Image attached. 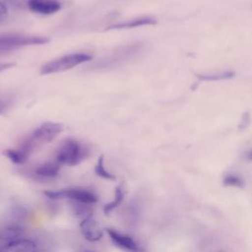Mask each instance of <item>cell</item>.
<instances>
[{
  "mask_svg": "<svg viewBox=\"0 0 252 252\" xmlns=\"http://www.w3.org/2000/svg\"><path fill=\"white\" fill-rule=\"evenodd\" d=\"M92 60V55L88 53H71L62 57L56 58L48 63L44 64L40 69L41 75H48L54 73H60L74 68L77 65Z\"/></svg>",
  "mask_w": 252,
  "mask_h": 252,
  "instance_id": "obj_1",
  "label": "cell"
},
{
  "mask_svg": "<svg viewBox=\"0 0 252 252\" xmlns=\"http://www.w3.org/2000/svg\"><path fill=\"white\" fill-rule=\"evenodd\" d=\"M87 157V150L75 139H67L60 146L56 160L60 164L74 166Z\"/></svg>",
  "mask_w": 252,
  "mask_h": 252,
  "instance_id": "obj_2",
  "label": "cell"
},
{
  "mask_svg": "<svg viewBox=\"0 0 252 252\" xmlns=\"http://www.w3.org/2000/svg\"><path fill=\"white\" fill-rule=\"evenodd\" d=\"M49 41L46 36L26 34H3L0 35V54L16 50L29 45L45 44Z\"/></svg>",
  "mask_w": 252,
  "mask_h": 252,
  "instance_id": "obj_3",
  "label": "cell"
},
{
  "mask_svg": "<svg viewBox=\"0 0 252 252\" xmlns=\"http://www.w3.org/2000/svg\"><path fill=\"white\" fill-rule=\"evenodd\" d=\"M44 195L51 200L69 199L76 203L92 205L97 202V196L91 190L85 188H66L45 191Z\"/></svg>",
  "mask_w": 252,
  "mask_h": 252,
  "instance_id": "obj_4",
  "label": "cell"
},
{
  "mask_svg": "<svg viewBox=\"0 0 252 252\" xmlns=\"http://www.w3.org/2000/svg\"><path fill=\"white\" fill-rule=\"evenodd\" d=\"M63 130V125L56 122H44L37 127L33 133L29 137L32 143L36 147L42 143H49L53 141L57 135Z\"/></svg>",
  "mask_w": 252,
  "mask_h": 252,
  "instance_id": "obj_5",
  "label": "cell"
},
{
  "mask_svg": "<svg viewBox=\"0 0 252 252\" xmlns=\"http://www.w3.org/2000/svg\"><path fill=\"white\" fill-rule=\"evenodd\" d=\"M106 232L112 243L125 252H146L144 247L131 235L122 233L114 228H107Z\"/></svg>",
  "mask_w": 252,
  "mask_h": 252,
  "instance_id": "obj_6",
  "label": "cell"
},
{
  "mask_svg": "<svg viewBox=\"0 0 252 252\" xmlns=\"http://www.w3.org/2000/svg\"><path fill=\"white\" fill-rule=\"evenodd\" d=\"M80 228L83 236L90 242H95L102 238L103 231L94 215L80 220Z\"/></svg>",
  "mask_w": 252,
  "mask_h": 252,
  "instance_id": "obj_7",
  "label": "cell"
},
{
  "mask_svg": "<svg viewBox=\"0 0 252 252\" xmlns=\"http://www.w3.org/2000/svg\"><path fill=\"white\" fill-rule=\"evenodd\" d=\"M27 4L31 11L41 15H51L61 9V4L57 0H28Z\"/></svg>",
  "mask_w": 252,
  "mask_h": 252,
  "instance_id": "obj_8",
  "label": "cell"
},
{
  "mask_svg": "<svg viewBox=\"0 0 252 252\" xmlns=\"http://www.w3.org/2000/svg\"><path fill=\"white\" fill-rule=\"evenodd\" d=\"M2 252H37V248L33 241L21 238L14 242L3 244Z\"/></svg>",
  "mask_w": 252,
  "mask_h": 252,
  "instance_id": "obj_9",
  "label": "cell"
},
{
  "mask_svg": "<svg viewBox=\"0 0 252 252\" xmlns=\"http://www.w3.org/2000/svg\"><path fill=\"white\" fill-rule=\"evenodd\" d=\"M157 20L152 17H141L137 19H133L130 21H126L123 23H118L114 24L112 26H109L106 31L109 30H124V29H133V28H138V27H143V26H151V25H156Z\"/></svg>",
  "mask_w": 252,
  "mask_h": 252,
  "instance_id": "obj_10",
  "label": "cell"
},
{
  "mask_svg": "<svg viewBox=\"0 0 252 252\" xmlns=\"http://www.w3.org/2000/svg\"><path fill=\"white\" fill-rule=\"evenodd\" d=\"M24 228L17 224H12L5 227L0 234V241L2 244H8L23 238Z\"/></svg>",
  "mask_w": 252,
  "mask_h": 252,
  "instance_id": "obj_11",
  "label": "cell"
},
{
  "mask_svg": "<svg viewBox=\"0 0 252 252\" xmlns=\"http://www.w3.org/2000/svg\"><path fill=\"white\" fill-rule=\"evenodd\" d=\"M60 166H61V164L57 160L47 161V162H44V163L38 165L35 168L34 173L41 178H53L58 175Z\"/></svg>",
  "mask_w": 252,
  "mask_h": 252,
  "instance_id": "obj_12",
  "label": "cell"
},
{
  "mask_svg": "<svg viewBox=\"0 0 252 252\" xmlns=\"http://www.w3.org/2000/svg\"><path fill=\"white\" fill-rule=\"evenodd\" d=\"M124 196H125V189H124V185L121 183V184L117 185L114 190L113 200L104 205L103 213L105 215H109L112 211H114L117 207H119V205L123 202Z\"/></svg>",
  "mask_w": 252,
  "mask_h": 252,
  "instance_id": "obj_13",
  "label": "cell"
},
{
  "mask_svg": "<svg viewBox=\"0 0 252 252\" xmlns=\"http://www.w3.org/2000/svg\"><path fill=\"white\" fill-rule=\"evenodd\" d=\"M222 184L225 187L241 189L244 187V179L235 172H227L222 176Z\"/></svg>",
  "mask_w": 252,
  "mask_h": 252,
  "instance_id": "obj_14",
  "label": "cell"
},
{
  "mask_svg": "<svg viewBox=\"0 0 252 252\" xmlns=\"http://www.w3.org/2000/svg\"><path fill=\"white\" fill-rule=\"evenodd\" d=\"M4 155L14 163L16 164H22L24 162L27 161V159L29 158V156L22 151L20 148L17 150H12V149H8L4 152Z\"/></svg>",
  "mask_w": 252,
  "mask_h": 252,
  "instance_id": "obj_15",
  "label": "cell"
},
{
  "mask_svg": "<svg viewBox=\"0 0 252 252\" xmlns=\"http://www.w3.org/2000/svg\"><path fill=\"white\" fill-rule=\"evenodd\" d=\"M94 172L97 176L101 177L102 179H106V180H115L116 177L113 173L109 172L105 167H104V158L103 156H99V158H97L96 164L94 166Z\"/></svg>",
  "mask_w": 252,
  "mask_h": 252,
  "instance_id": "obj_16",
  "label": "cell"
},
{
  "mask_svg": "<svg viewBox=\"0 0 252 252\" xmlns=\"http://www.w3.org/2000/svg\"><path fill=\"white\" fill-rule=\"evenodd\" d=\"M197 77L201 81H220V80H227L234 77V72L225 71V72H220V73H214V74H203V75H197Z\"/></svg>",
  "mask_w": 252,
  "mask_h": 252,
  "instance_id": "obj_17",
  "label": "cell"
},
{
  "mask_svg": "<svg viewBox=\"0 0 252 252\" xmlns=\"http://www.w3.org/2000/svg\"><path fill=\"white\" fill-rule=\"evenodd\" d=\"M8 17V8L5 3L0 1V22L6 20Z\"/></svg>",
  "mask_w": 252,
  "mask_h": 252,
  "instance_id": "obj_18",
  "label": "cell"
},
{
  "mask_svg": "<svg viewBox=\"0 0 252 252\" xmlns=\"http://www.w3.org/2000/svg\"><path fill=\"white\" fill-rule=\"evenodd\" d=\"M9 105H10V102L8 99L0 97V114H3L7 110Z\"/></svg>",
  "mask_w": 252,
  "mask_h": 252,
  "instance_id": "obj_19",
  "label": "cell"
},
{
  "mask_svg": "<svg viewBox=\"0 0 252 252\" xmlns=\"http://www.w3.org/2000/svg\"><path fill=\"white\" fill-rule=\"evenodd\" d=\"M13 66H15V63H12V62H0V73L5 71V70H8V69L12 68Z\"/></svg>",
  "mask_w": 252,
  "mask_h": 252,
  "instance_id": "obj_20",
  "label": "cell"
},
{
  "mask_svg": "<svg viewBox=\"0 0 252 252\" xmlns=\"http://www.w3.org/2000/svg\"><path fill=\"white\" fill-rule=\"evenodd\" d=\"M244 158L248 161H252V148L249 149L245 154H244Z\"/></svg>",
  "mask_w": 252,
  "mask_h": 252,
  "instance_id": "obj_21",
  "label": "cell"
},
{
  "mask_svg": "<svg viewBox=\"0 0 252 252\" xmlns=\"http://www.w3.org/2000/svg\"><path fill=\"white\" fill-rule=\"evenodd\" d=\"M8 1H10L11 3H15V4H20V3H22L24 0H8Z\"/></svg>",
  "mask_w": 252,
  "mask_h": 252,
  "instance_id": "obj_22",
  "label": "cell"
},
{
  "mask_svg": "<svg viewBox=\"0 0 252 252\" xmlns=\"http://www.w3.org/2000/svg\"><path fill=\"white\" fill-rule=\"evenodd\" d=\"M2 249H3V244L0 243V252H2Z\"/></svg>",
  "mask_w": 252,
  "mask_h": 252,
  "instance_id": "obj_23",
  "label": "cell"
},
{
  "mask_svg": "<svg viewBox=\"0 0 252 252\" xmlns=\"http://www.w3.org/2000/svg\"><path fill=\"white\" fill-rule=\"evenodd\" d=\"M81 252H94V251H92V250H83Z\"/></svg>",
  "mask_w": 252,
  "mask_h": 252,
  "instance_id": "obj_24",
  "label": "cell"
},
{
  "mask_svg": "<svg viewBox=\"0 0 252 252\" xmlns=\"http://www.w3.org/2000/svg\"><path fill=\"white\" fill-rule=\"evenodd\" d=\"M213 252H224V251H222V250H216V251H213Z\"/></svg>",
  "mask_w": 252,
  "mask_h": 252,
  "instance_id": "obj_25",
  "label": "cell"
}]
</instances>
